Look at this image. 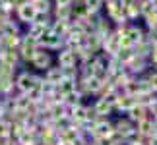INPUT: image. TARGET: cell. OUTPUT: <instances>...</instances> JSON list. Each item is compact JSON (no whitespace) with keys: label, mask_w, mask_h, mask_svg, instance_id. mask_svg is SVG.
<instances>
[{"label":"cell","mask_w":157,"mask_h":145,"mask_svg":"<svg viewBox=\"0 0 157 145\" xmlns=\"http://www.w3.org/2000/svg\"><path fill=\"white\" fill-rule=\"evenodd\" d=\"M41 81V77H37V76H33V74H29V72H21L20 76L14 80V83H16V89L20 93H27L29 89H33L37 83Z\"/></svg>","instance_id":"cell-1"},{"label":"cell","mask_w":157,"mask_h":145,"mask_svg":"<svg viewBox=\"0 0 157 145\" xmlns=\"http://www.w3.org/2000/svg\"><path fill=\"white\" fill-rule=\"evenodd\" d=\"M39 48V45H37V41H33L31 37H21V43H20V46H17V54H20V58L21 60H25V62H31V58H33V54H35V50Z\"/></svg>","instance_id":"cell-2"},{"label":"cell","mask_w":157,"mask_h":145,"mask_svg":"<svg viewBox=\"0 0 157 145\" xmlns=\"http://www.w3.org/2000/svg\"><path fill=\"white\" fill-rule=\"evenodd\" d=\"M39 46H45V50H52V48H60L64 45V39L60 37V35H56V33H52L51 29L47 31L43 37L39 39V43H37Z\"/></svg>","instance_id":"cell-3"},{"label":"cell","mask_w":157,"mask_h":145,"mask_svg":"<svg viewBox=\"0 0 157 145\" xmlns=\"http://www.w3.org/2000/svg\"><path fill=\"white\" fill-rule=\"evenodd\" d=\"M76 64H78V54L74 48L66 46L58 52V66L60 68H76Z\"/></svg>","instance_id":"cell-4"},{"label":"cell","mask_w":157,"mask_h":145,"mask_svg":"<svg viewBox=\"0 0 157 145\" xmlns=\"http://www.w3.org/2000/svg\"><path fill=\"white\" fill-rule=\"evenodd\" d=\"M16 10H17V17L23 21V23H33V17H35V8L27 0H21V2H16Z\"/></svg>","instance_id":"cell-5"},{"label":"cell","mask_w":157,"mask_h":145,"mask_svg":"<svg viewBox=\"0 0 157 145\" xmlns=\"http://www.w3.org/2000/svg\"><path fill=\"white\" fill-rule=\"evenodd\" d=\"M31 64H33V68H37V70H49L51 64H52V58L47 50L37 48L35 54H33V58H31Z\"/></svg>","instance_id":"cell-6"},{"label":"cell","mask_w":157,"mask_h":145,"mask_svg":"<svg viewBox=\"0 0 157 145\" xmlns=\"http://www.w3.org/2000/svg\"><path fill=\"white\" fill-rule=\"evenodd\" d=\"M134 105H136V97H134V95L118 93V95H117V99H114L113 108H117V110H122V112H128Z\"/></svg>","instance_id":"cell-7"},{"label":"cell","mask_w":157,"mask_h":145,"mask_svg":"<svg viewBox=\"0 0 157 145\" xmlns=\"http://www.w3.org/2000/svg\"><path fill=\"white\" fill-rule=\"evenodd\" d=\"M126 114H128V120H132L134 124H138L140 120H144V118H147V116H149L147 108H146V106H142V105H138V102H136V105L132 106Z\"/></svg>","instance_id":"cell-8"},{"label":"cell","mask_w":157,"mask_h":145,"mask_svg":"<svg viewBox=\"0 0 157 145\" xmlns=\"http://www.w3.org/2000/svg\"><path fill=\"white\" fill-rule=\"evenodd\" d=\"M91 110H93L95 114H97V116H101V118H107V114L113 110V105H111V102H107V101L103 99V97H99V99L95 101V105H93V108H91Z\"/></svg>","instance_id":"cell-9"},{"label":"cell","mask_w":157,"mask_h":145,"mask_svg":"<svg viewBox=\"0 0 157 145\" xmlns=\"http://www.w3.org/2000/svg\"><path fill=\"white\" fill-rule=\"evenodd\" d=\"M144 35H146V33H144V31H142V29L138 27V25H128V27H126V31H124V37L128 39L132 45L140 43V41L144 39Z\"/></svg>","instance_id":"cell-10"},{"label":"cell","mask_w":157,"mask_h":145,"mask_svg":"<svg viewBox=\"0 0 157 145\" xmlns=\"http://www.w3.org/2000/svg\"><path fill=\"white\" fill-rule=\"evenodd\" d=\"M49 31V27L47 25H41V23H29V29H27V37H31L33 41H37L43 37V35Z\"/></svg>","instance_id":"cell-11"},{"label":"cell","mask_w":157,"mask_h":145,"mask_svg":"<svg viewBox=\"0 0 157 145\" xmlns=\"http://www.w3.org/2000/svg\"><path fill=\"white\" fill-rule=\"evenodd\" d=\"M45 81H49V83H52V85H58L60 83V80H62V68L60 66H56V68H51L45 72V77H43Z\"/></svg>","instance_id":"cell-12"},{"label":"cell","mask_w":157,"mask_h":145,"mask_svg":"<svg viewBox=\"0 0 157 145\" xmlns=\"http://www.w3.org/2000/svg\"><path fill=\"white\" fill-rule=\"evenodd\" d=\"M0 62H4V64L14 66V68H16V64L20 62V54H17V50H8V48H6V52H4V56L0 58Z\"/></svg>","instance_id":"cell-13"},{"label":"cell","mask_w":157,"mask_h":145,"mask_svg":"<svg viewBox=\"0 0 157 145\" xmlns=\"http://www.w3.org/2000/svg\"><path fill=\"white\" fill-rule=\"evenodd\" d=\"M27 2L35 8V12H41V14H49L51 12V2L49 0H27Z\"/></svg>","instance_id":"cell-14"},{"label":"cell","mask_w":157,"mask_h":145,"mask_svg":"<svg viewBox=\"0 0 157 145\" xmlns=\"http://www.w3.org/2000/svg\"><path fill=\"white\" fill-rule=\"evenodd\" d=\"M12 134V122L6 118H0V139H6Z\"/></svg>","instance_id":"cell-15"},{"label":"cell","mask_w":157,"mask_h":145,"mask_svg":"<svg viewBox=\"0 0 157 145\" xmlns=\"http://www.w3.org/2000/svg\"><path fill=\"white\" fill-rule=\"evenodd\" d=\"M101 4H103V0H86V2H83V6L87 8L89 14H97L101 10Z\"/></svg>","instance_id":"cell-16"},{"label":"cell","mask_w":157,"mask_h":145,"mask_svg":"<svg viewBox=\"0 0 157 145\" xmlns=\"http://www.w3.org/2000/svg\"><path fill=\"white\" fill-rule=\"evenodd\" d=\"M146 80H147V83H149V87H151V91L157 93V72H151V74H149Z\"/></svg>","instance_id":"cell-17"},{"label":"cell","mask_w":157,"mask_h":145,"mask_svg":"<svg viewBox=\"0 0 157 145\" xmlns=\"http://www.w3.org/2000/svg\"><path fill=\"white\" fill-rule=\"evenodd\" d=\"M149 60H151V64L157 66V45L151 46V54H149Z\"/></svg>","instance_id":"cell-18"},{"label":"cell","mask_w":157,"mask_h":145,"mask_svg":"<svg viewBox=\"0 0 157 145\" xmlns=\"http://www.w3.org/2000/svg\"><path fill=\"white\" fill-rule=\"evenodd\" d=\"M74 0H56V6H72Z\"/></svg>","instance_id":"cell-19"},{"label":"cell","mask_w":157,"mask_h":145,"mask_svg":"<svg viewBox=\"0 0 157 145\" xmlns=\"http://www.w3.org/2000/svg\"><path fill=\"white\" fill-rule=\"evenodd\" d=\"M4 52H6V48H4V45H2V43H0V58L4 56Z\"/></svg>","instance_id":"cell-20"},{"label":"cell","mask_w":157,"mask_h":145,"mask_svg":"<svg viewBox=\"0 0 157 145\" xmlns=\"http://www.w3.org/2000/svg\"><path fill=\"white\" fill-rule=\"evenodd\" d=\"M0 118H4V108H2V102H0Z\"/></svg>","instance_id":"cell-21"}]
</instances>
